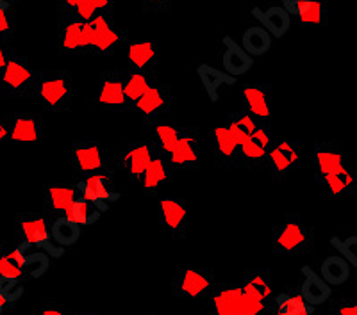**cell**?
Segmentation results:
<instances>
[{
	"label": "cell",
	"instance_id": "obj_40",
	"mask_svg": "<svg viewBox=\"0 0 357 315\" xmlns=\"http://www.w3.org/2000/svg\"><path fill=\"white\" fill-rule=\"evenodd\" d=\"M178 127L170 125V123H159V125L149 129V132H152L149 138L155 143L159 152H161L162 155H167V157L172 154V150L175 148V145H177Z\"/></svg>",
	"mask_w": 357,
	"mask_h": 315
},
{
	"label": "cell",
	"instance_id": "obj_48",
	"mask_svg": "<svg viewBox=\"0 0 357 315\" xmlns=\"http://www.w3.org/2000/svg\"><path fill=\"white\" fill-rule=\"evenodd\" d=\"M9 141V114L0 113V148Z\"/></svg>",
	"mask_w": 357,
	"mask_h": 315
},
{
	"label": "cell",
	"instance_id": "obj_25",
	"mask_svg": "<svg viewBox=\"0 0 357 315\" xmlns=\"http://www.w3.org/2000/svg\"><path fill=\"white\" fill-rule=\"evenodd\" d=\"M158 52L155 41H130L127 47L129 72L158 73Z\"/></svg>",
	"mask_w": 357,
	"mask_h": 315
},
{
	"label": "cell",
	"instance_id": "obj_13",
	"mask_svg": "<svg viewBox=\"0 0 357 315\" xmlns=\"http://www.w3.org/2000/svg\"><path fill=\"white\" fill-rule=\"evenodd\" d=\"M302 161L301 143L293 139H275L268 152L266 170L275 184L284 182L286 178L298 170Z\"/></svg>",
	"mask_w": 357,
	"mask_h": 315
},
{
	"label": "cell",
	"instance_id": "obj_19",
	"mask_svg": "<svg viewBox=\"0 0 357 315\" xmlns=\"http://www.w3.org/2000/svg\"><path fill=\"white\" fill-rule=\"evenodd\" d=\"M43 139V118L38 113L9 114V141L40 143Z\"/></svg>",
	"mask_w": 357,
	"mask_h": 315
},
{
	"label": "cell",
	"instance_id": "obj_52",
	"mask_svg": "<svg viewBox=\"0 0 357 315\" xmlns=\"http://www.w3.org/2000/svg\"><path fill=\"white\" fill-rule=\"evenodd\" d=\"M43 315H68V312H63L56 307H50V308H45Z\"/></svg>",
	"mask_w": 357,
	"mask_h": 315
},
{
	"label": "cell",
	"instance_id": "obj_11",
	"mask_svg": "<svg viewBox=\"0 0 357 315\" xmlns=\"http://www.w3.org/2000/svg\"><path fill=\"white\" fill-rule=\"evenodd\" d=\"M172 168L178 171L199 170L202 162V139L199 127H178V139L168 155Z\"/></svg>",
	"mask_w": 357,
	"mask_h": 315
},
{
	"label": "cell",
	"instance_id": "obj_3",
	"mask_svg": "<svg viewBox=\"0 0 357 315\" xmlns=\"http://www.w3.org/2000/svg\"><path fill=\"white\" fill-rule=\"evenodd\" d=\"M88 56L106 57L114 54L118 45L129 40V29L118 24L113 15H97L84 25Z\"/></svg>",
	"mask_w": 357,
	"mask_h": 315
},
{
	"label": "cell",
	"instance_id": "obj_51",
	"mask_svg": "<svg viewBox=\"0 0 357 315\" xmlns=\"http://www.w3.org/2000/svg\"><path fill=\"white\" fill-rule=\"evenodd\" d=\"M302 2H304V0H282V8H284L291 17H295L296 9H298V6H301Z\"/></svg>",
	"mask_w": 357,
	"mask_h": 315
},
{
	"label": "cell",
	"instance_id": "obj_2",
	"mask_svg": "<svg viewBox=\"0 0 357 315\" xmlns=\"http://www.w3.org/2000/svg\"><path fill=\"white\" fill-rule=\"evenodd\" d=\"M314 228L298 214H286L272 230L275 255H305L314 248Z\"/></svg>",
	"mask_w": 357,
	"mask_h": 315
},
{
	"label": "cell",
	"instance_id": "obj_54",
	"mask_svg": "<svg viewBox=\"0 0 357 315\" xmlns=\"http://www.w3.org/2000/svg\"><path fill=\"white\" fill-rule=\"evenodd\" d=\"M68 315H98L95 312H68Z\"/></svg>",
	"mask_w": 357,
	"mask_h": 315
},
{
	"label": "cell",
	"instance_id": "obj_24",
	"mask_svg": "<svg viewBox=\"0 0 357 315\" xmlns=\"http://www.w3.org/2000/svg\"><path fill=\"white\" fill-rule=\"evenodd\" d=\"M320 186H324L334 198H357V168L352 161L347 162L343 168L327 175Z\"/></svg>",
	"mask_w": 357,
	"mask_h": 315
},
{
	"label": "cell",
	"instance_id": "obj_15",
	"mask_svg": "<svg viewBox=\"0 0 357 315\" xmlns=\"http://www.w3.org/2000/svg\"><path fill=\"white\" fill-rule=\"evenodd\" d=\"M273 141L275 138H273L272 127L261 123L259 129L240 145L238 168L240 170H266L268 152L272 148Z\"/></svg>",
	"mask_w": 357,
	"mask_h": 315
},
{
	"label": "cell",
	"instance_id": "obj_38",
	"mask_svg": "<svg viewBox=\"0 0 357 315\" xmlns=\"http://www.w3.org/2000/svg\"><path fill=\"white\" fill-rule=\"evenodd\" d=\"M102 210L98 209L95 203L88 202L82 196H77V200L70 205V209L66 210L65 218H68L70 221H73L79 227H89V225H93L100 219Z\"/></svg>",
	"mask_w": 357,
	"mask_h": 315
},
{
	"label": "cell",
	"instance_id": "obj_47",
	"mask_svg": "<svg viewBox=\"0 0 357 315\" xmlns=\"http://www.w3.org/2000/svg\"><path fill=\"white\" fill-rule=\"evenodd\" d=\"M89 4L93 6L97 15H113L114 0H89Z\"/></svg>",
	"mask_w": 357,
	"mask_h": 315
},
{
	"label": "cell",
	"instance_id": "obj_42",
	"mask_svg": "<svg viewBox=\"0 0 357 315\" xmlns=\"http://www.w3.org/2000/svg\"><path fill=\"white\" fill-rule=\"evenodd\" d=\"M331 244L340 251V255L350 264V267H357V235H350L347 239L333 237Z\"/></svg>",
	"mask_w": 357,
	"mask_h": 315
},
{
	"label": "cell",
	"instance_id": "obj_10",
	"mask_svg": "<svg viewBox=\"0 0 357 315\" xmlns=\"http://www.w3.org/2000/svg\"><path fill=\"white\" fill-rule=\"evenodd\" d=\"M17 230V243L20 246L43 248L54 253V241L50 235V219L38 212H20L15 221Z\"/></svg>",
	"mask_w": 357,
	"mask_h": 315
},
{
	"label": "cell",
	"instance_id": "obj_29",
	"mask_svg": "<svg viewBox=\"0 0 357 315\" xmlns=\"http://www.w3.org/2000/svg\"><path fill=\"white\" fill-rule=\"evenodd\" d=\"M197 77H199L207 98H209L213 104H216V102L220 100V95H222L223 89L236 84L234 77H231L229 73H225L223 70L216 68V66L213 65H200L199 68H197Z\"/></svg>",
	"mask_w": 357,
	"mask_h": 315
},
{
	"label": "cell",
	"instance_id": "obj_45",
	"mask_svg": "<svg viewBox=\"0 0 357 315\" xmlns=\"http://www.w3.org/2000/svg\"><path fill=\"white\" fill-rule=\"evenodd\" d=\"M329 315H357V298H340L333 301Z\"/></svg>",
	"mask_w": 357,
	"mask_h": 315
},
{
	"label": "cell",
	"instance_id": "obj_8",
	"mask_svg": "<svg viewBox=\"0 0 357 315\" xmlns=\"http://www.w3.org/2000/svg\"><path fill=\"white\" fill-rule=\"evenodd\" d=\"M84 25L72 11L57 8V52L61 56H88Z\"/></svg>",
	"mask_w": 357,
	"mask_h": 315
},
{
	"label": "cell",
	"instance_id": "obj_28",
	"mask_svg": "<svg viewBox=\"0 0 357 315\" xmlns=\"http://www.w3.org/2000/svg\"><path fill=\"white\" fill-rule=\"evenodd\" d=\"M252 17L259 20L261 27H264L272 38H284L291 29V15L282 6H270L266 9L254 8Z\"/></svg>",
	"mask_w": 357,
	"mask_h": 315
},
{
	"label": "cell",
	"instance_id": "obj_18",
	"mask_svg": "<svg viewBox=\"0 0 357 315\" xmlns=\"http://www.w3.org/2000/svg\"><path fill=\"white\" fill-rule=\"evenodd\" d=\"M243 98V111L256 118L259 123L270 125L272 123V86L263 82L245 84L241 89Z\"/></svg>",
	"mask_w": 357,
	"mask_h": 315
},
{
	"label": "cell",
	"instance_id": "obj_6",
	"mask_svg": "<svg viewBox=\"0 0 357 315\" xmlns=\"http://www.w3.org/2000/svg\"><path fill=\"white\" fill-rule=\"evenodd\" d=\"M174 109V98H172L170 84L165 82H155L142 98L132 107V113L142 118V123L146 130L152 127L165 123L167 118H170Z\"/></svg>",
	"mask_w": 357,
	"mask_h": 315
},
{
	"label": "cell",
	"instance_id": "obj_36",
	"mask_svg": "<svg viewBox=\"0 0 357 315\" xmlns=\"http://www.w3.org/2000/svg\"><path fill=\"white\" fill-rule=\"evenodd\" d=\"M50 235H52V241L57 246H73L81 239V227L61 216V218L50 219Z\"/></svg>",
	"mask_w": 357,
	"mask_h": 315
},
{
	"label": "cell",
	"instance_id": "obj_1",
	"mask_svg": "<svg viewBox=\"0 0 357 315\" xmlns=\"http://www.w3.org/2000/svg\"><path fill=\"white\" fill-rule=\"evenodd\" d=\"M34 98L43 105L47 113H68L73 100L70 70H36Z\"/></svg>",
	"mask_w": 357,
	"mask_h": 315
},
{
	"label": "cell",
	"instance_id": "obj_35",
	"mask_svg": "<svg viewBox=\"0 0 357 315\" xmlns=\"http://www.w3.org/2000/svg\"><path fill=\"white\" fill-rule=\"evenodd\" d=\"M350 269H352L350 264L341 255H333L321 262L320 276L324 278V282L329 283L331 287H337V285L349 282Z\"/></svg>",
	"mask_w": 357,
	"mask_h": 315
},
{
	"label": "cell",
	"instance_id": "obj_12",
	"mask_svg": "<svg viewBox=\"0 0 357 315\" xmlns=\"http://www.w3.org/2000/svg\"><path fill=\"white\" fill-rule=\"evenodd\" d=\"M70 159H72V173L73 177H77V180L111 168V162L102 152L100 143L93 141V139L73 141Z\"/></svg>",
	"mask_w": 357,
	"mask_h": 315
},
{
	"label": "cell",
	"instance_id": "obj_31",
	"mask_svg": "<svg viewBox=\"0 0 357 315\" xmlns=\"http://www.w3.org/2000/svg\"><path fill=\"white\" fill-rule=\"evenodd\" d=\"M304 282L301 285V294L307 301L311 307H318V305L327 303L333 296V287L329 283L324 282L320 275L312 273L311 267H304Z\"/></svg>",
	"mask_w": 357,
	"mask_h": 315
},
{
	"label": "cell",
	"instance_id": "obj_56",
	"mask_svg": "<svg viewBox=\"0 0 357 315\" xmlns=\"http://www.w3.org/2000/svg\"><path fill=\"white\" fill-rule=\"evenodd\" d=\"M6 2H9V4H11V2H15V0H6Z\"/></svg>",
	"mask_w": 357,
	"mask_h": 315
},
{
	"label": "cell",
	"instance_id": "obj_44",
	"mask_svg": "<svg viewBox=\"0 0 357 315\" xmlns=\"http://www.w3.org/2000/svg\"><path fill=\"white\" fill-rule=\"evenodd\" d=\"M270 307H272V303H264L261 299L243 292V298H241V315H266L270 314Z\"/></svg>",
	"mask_w": 357,
	"mask_h": 315
},
{
	"label": "cell",
	"instance_id": "obj_49",
	"mask_svg": "<svg viewBox=\"0 0 357 315\" xmlns=\"http://www.w3.org/2000/svg\"><path fill=\"white\" fill-rule=\"evenodd\" d=\"M13 52L11 43H0V77H2V72H4L6 65H8V59Z\"/></svg>",
	"mask_w": 357,
	"mask_h": 315
},
{
	"label": "cell",
	"instance_id": "obj_17",
	"mask_svg": "<svg viewBox=\"0 0 357 315\" xmlns=\"http://www.w3.org/2000/svg\"><path fill=\"white\" fill-rule=\"evenodd\" d=\"M312 162H314V178L317 184H321L327 175L340 170L350 162L349 155L343 146L336 141H318L312 148Z\"/></svg>",
	"mask_w": 357,
	"mask_h": 315
},
{
	"label": "cell",
	"instance_id": "obj_27",
	"mask_svg": "<svg viewBox=\"0 0 357 315\" xmlns=\"http://www.w3.org/2000/svg\"><path fill=\"white\" fill-rule=\"evenodd\" d=\"M215 139V161L218 168L232 170L238 168V159H240V145L232 138L225 125H218L213 134Z\"/></svg>",
	"mask_w": 357,
	"mask_h": 315
},
{
	"label": "cell",
	"instance_id": "obj_26",
	"mask_svg": "<svg viewBox=\"0 0 357 315\" xmlns=\"http://www.w3.org/2000/svg\"><path fill=\"white\" fill-rule=\"evenodd\" d=\"M241 298L243 289L240 283L218 285L209 296L213 315H241Z\"/></svg>",
	"mask_w": 357,
	"mask_h": 315
},
{
	"label": "cell",
	"instance_id": "obj_14",
	"mask_svg": "<svg viewBox=\"0 0 357 315\" xmlns=\"http://www.w3.org/2000/svg\"><path fill=\"white\" fill-rule=\"evenodd\" d=\"M126 75L127 72L120 70H106L100 73L95 111L126 113Z\"/></svg>",
	"mask_w": 357,
	"mask_h": 315
},
{
	"label": "cell",
	"instance_id": "obj_34",
	"mask_svg": "<svg viewBox=\"0 0 357 315\" xmlns=\"http://www.w3.org/2000/svg\"><path fill=\"white\" fill-rule=\"evenodd\" d=\"M241 47L252 57H261L272 49V34L261 25H252L241 34Z\"/></svg>",
	"mask_w": 357,
	"mask_h": 315
},
{
	"label": "cell",
	"instance_id": "obj_55",
	"mask_svg": "<svg viewBox=\"0 0 357 315\" xmlns=\"http://www.w3.org/2000/svg\"><path fill=\"white\" fill-rule=\"evenodd\" d=\"M4 303H2V299H0V315H2V312H4Z\"/></svg>",
	"mask_w": 357,
	"mask_h": 315
},
{
	"label": "cell",
	"instance_id": "obj_39",
	"mask_svg": "<svg viewBox=\"0 0 357 315\" xmlns=\"http://www.w3.org/2000/svg\"><path fill=\"white\" fill-rule=\"evenodd\" d=\"M272 305L288 315H314V307L307 303L301 291H288L277 296Z\"/></svg>",
	"mask_w": 357,
	"mask_h": 315
},
{
	"label": "cell",
	"instance_id": "obj_53",
	"mask_svg": "<svg viewBox=\"0 0 357 315\" xmlns=\"http://www.w3.org/2000/svg\"><path fill=\"white\" fill-rule=\"evenodd\" d=\"M268 315H288V314H286V312H282V310H279V308H275L272 305V307H270V314H268Z\"/></svg>",
	"mask_w": 357,
	"mask_h": 315
},
{
	"label": "cell",
	"instance_id": "obj_37",
	"mask_svg": "<svg viewBox=\"0 0 357 315\" xmlns=\"http://www.w3.org/2000/svg\"><path fill=\"white\" fill-rule=\"evenodd\" d=\"M261 123L257 122L256 118L248 114L247 111H240V113H232L227 118V130L232 134V138L236 139L238 145H241L243 141H247L252 134L259 129Z\"/></svg>",
	"mask_w": 357,
	"mask_h": 315
},
{
	"label": "cell",
	"instance_id": "obj_32",
	"mask_svg": "<svg viewBox=\"0 0 357 315\" xmlns=\"http://www.w3.org/2000/svg\"><path fill=\"white\" fill-rule=\"evenodd\" d=\"M159 82L158 73H136L127 72L126 75V113H132V107L139 98Z\"/></svg>",
	"mask_w": 357,
	"mask_h": 315
},
{
	"label": "cell",
	"instance_id": "obj_30",
	"mask_svg": "<svg viewBox=\"0 0 357 315\" xmlns=\"http://www.w3.org/2000/svg\"><path fill=\"white\" fill-rule=\"evenodd\" d=\"M240 285L245 294L254 296L264 303H272L273 282L268 269H248L245 271Z\"/></svg>",
	"mask_w": 357,
	"mask_h": 315
},
{
	"label": "cell",
	"instance_id": "obj_21",
	"mask_svg": "<svg viewBox=\"0 0 357 315\" xmlns=\"http://www.w3.org/2000/svg\"><path fill=\"white\" fill-rule=\"evenodd\" d=\"M79 193L72 184H47L43 187V212L49 219L61 218L66 214Z\"/></svg>",
	"mask_w": 357,
	"mask_h": 315
},
{
	"label": "cell",
	"instance_id": "obj_22",
	"mask_svg": "<svg viewBox=\"0 0 357 315\" xmlns=\"http://www.w3.org/2000/svg\"><path fill=\"white\" fill-rule=\"evenodd\" d=\"M174 168H172L170 161H168L167 155H162L161 152H158L152 162L149 164V168L143 173L142 180H139L138 186L142 187L143 194L145 196H151L155 198L159 194V191L167 184L172 182V177H174Z\"/></svg>",
	"mask_w": 357,
	"mask_h": 315
},
{
	"label": "cell",
	"instance_id": "obj_23",
	"mask_svg": "<svg viewBox=\"0 0 357 315\" xmlns=\"http://www.w3.org/2000/svg\"><path fill=\"white\" fill-rule=\"evenodd\" d=\"M223 52H222V70L229 73L231 77L238 79L247 75L254 66V57L248 56L240 43H236L232 36L222 38Z\"/></svg>",
	"mask_w": 357,
	"mask_h": 315
},
{
	"label": "cell",
	"instance_id": "obj_5",
	"mask_svg": "<svg viewBox=\"0 0 357 315\" xmlns=\"http://www.w3.org/2000/svg\"><path fill=\"white\" fill-rule=\"evenodd\" d=\"M34 82L36 70L27 57L13 50L0 77V93L9 98H34Z\"/></svg>",
	"mask_w": 357,
	"mask_h": 315
},
{
	"label": "cell",
	"instance_id": "obj_9",
	"mask_svg": "<svg viewBox=\"0 0 357 315\" xmlns=\"http://www.w3.org/2000/svg\"><path fill=\"white\" fill-rule=\"evenodd\" d=\"M114 173L116 171L113 168H107V170L100 171V173L89 175V177L77 180L75 187H77L79 196L95 203L102 212L107 210L109 203H114L122 198V193L116 189Z\"/></svg>",
	"mask_w": 357,
	"mask_h": 315
},
{
	"label": "cell",
	"instance_id": "obj_4",
	"mask_svg": "<svg viewBox=\"0 0 357 315\" xmlns=\"http://www.w3.org/2000/svg\"><path fill=\"white\" fill-rule=\"evenodd\" d=\"M158 146L151 138L136 139L129 141L118 150L111 159V168L114 171H122L130 184L138 186L143 173L152 162V159L158 155Z\"/></svg>",
	"mask_w": 357,
	"mask_h": 315
},
{
	"label": "cell",
	"instance_id": "obj_46",
	"mask_svg": "<svg viewBox=\"0 0 357 315\" xmlns=\"http://www.w3.org/2000/svg\"><path fill=\"white\" fill-rule=\"evenodd\" d=\"M142 4V9L151 15H168L172 13L174 0H138Z\"/></svg>",
	"mask_w": 357,
	"mask_h": 315
},
{
	"label": "cell",
	"instance_id": "obj_57",
	"mask_svg": "<svg viewBox=\"0 0 357 315\" xmlns=\"http://www.w3.org/2000/svg\"><path fill=\"white\" fill-rule=\"evenodd\" d=\"M146 315H155V314H146Z\"/></svg>",
	"mask_w": 357,
	"mask_h": 315
},
{
	"label": "cell",
	"instance_id": "obj_16",
	"mask_svg": "<svg viewBox=\"0 0 357 315\" xmlns=\"http://www.w3.org/2000/svg\"><path fill=\"white\" fill-rule=\"evenodd\" d=\"M158 221L172 239L183 241L188 230V205L183 196H162L158 198Z\"/></svg>",
	"mask_w": 357,
	"mask_h": 315
},
{
	"label": "cell",
	"instance_id": "obj_41",
	"mask_svg": "<svg viewBox=\"0 0 357 315\" xmlns=\"http://www.w3.org/2000/svg\"><path fill=\"white\" fill-rule=\"evenodd\" d=\"M15 34V15L9 2L0 0V43H11Z\"/></svg>",
	"mask_w": 357,
	"mask_h": 315
},
{
	"label": "cell",
	"instance_id": "obj_43",
	"mask_svg": "<svg viewBox=\"0 0 357 315\" xmlns=\"http://www.w3.org/2000/svg\"><path fill=\"white\" fill-rule=\"evenodd\" d=\"M22 294H24L22 282H17V280L0 278V299H2L4 307L15 303V301H17Z\"/></svg>",
	"mask_w": 357,
	"mask_h": 315
},
{
	"label": "cell",
	"instance_id": "obj_50",
	"mask_svg": "<svg viewBox=\"0 0 357 315\" xmlns=\"http://www.w3.org/2000/svg\"><path fill=\"white\" fill-rule=\"evenodd\" d=\"M81 2H82V0H57V8L75 13V9L81 6Z\"/></svg>",
	"mask_w": 357,
	"mask_h": 315
},
{
	"label": "cell",
	"instance_id": "obj_33",
	"mask_svg": "<svg viewBox=\"0 0 357 315\" xmlns=\"http://www.w3.org/2000/svg\"><path fill=\"white\" fill-rule=\"evenodd\" d=\"M295 17L305 27H324L329 22V4L327 0H304Z\"/></svg>",
	"mask_w": 357,
	"mask_h": 315
},
{
	"label": "cell",
	"instance_id": "obj_7",
	"mask_svg": "<svg viewBox=\"0 0 357 315\" xmlns=\"http://www.w3.org/2000/svg\"><path fill=\"white\" fill-rule=\"evenodd\" d=\"M218 287L211 269H177L172 278V292L178 299L209 298Z\"/></svg>",
	"mask_w": 357,
	"mask_h": 315
},
{
	"label": "cell",
	"instance_id": "obj_20",
	"mask_svg": "<svg viewBox=\"0 0 357 315\" xmlns=\"http://www.w3.org/2000/svg\"><path fill=\"white\" fill-rule=\"evenodd\" d=\"M33 264L25 255V248L17 243V246H6L0 250V278L24 282L33 273Z\"/></svg>",
	"mask_w": 357,
	"mask_h": 315
}]
</instances>
